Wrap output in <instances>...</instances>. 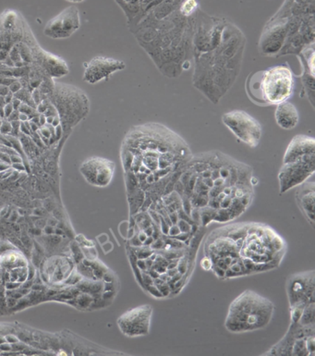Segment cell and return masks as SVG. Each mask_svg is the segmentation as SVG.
<instances>
[{
    "mask_svg": "<svg viewBox=\"0 0 315 356\" xmlns=\"http://www.w3.org/2000/svg\"><path fill=\"white\" fill-rule=\"evenodd\" d=\"M193 155L189 144L162 123L129 129L120 149L129 216L172 192Z\"/></svg>",
    "mask_w": 315,
    "mask_h": 356,
    "instance_id": "obj_1",
    "label": "cell"
},
{
    "mask_svg": "<svg viewBox=\"0 0 315 356\" xmlns=\"http://www.w3.org/2000/svg\"><path fill=\"white\" fill-rule=\"evenodd\" d=\"M246 94L259 106H277L294 92V74L288 63L252 72L247 78Z\"/></svg>",
    "mask_w": 315,
    "mask_h": 356,
    "instance_id": "obj_10",
    "label": "cell"
},
{
    "mask_svg": "<svg viewBox=\"0 0 315 356\" xmlns=\"http://www.w3.org/2000/svg\"><path fill=\"white\" fill-rule=\"evenodd\" d=\"M314 172L315 153L283 159V165L277 176L281 195L307 181Z\"/></svg>",
    "mask_w": 315,
    "mask_h": 356,
    "instance_id": "obj_13",
    "label": "cell"
},
{
    "mask_svg": "<svg viewBox=\"0 0 315 356\" xmlns=\"http://www.w3.org/2000/svg\"><path fill=\"white\" fill-rule=\"evenodd\" d=\"M314 46L309 47L302 50L299 55L300 67H302V74L300 79L302 82V92L308 97L312 106L314 108Z\"/></svg>",
    "mask_w": 315,
    "mask_h": 356,
    "instance_id": "obj_19",
    "label": "cell"
},
{
    "mask_svg": "<svg viewBox=\"0 0 315 356\" xmlns=\"http://www.w3.org/2000/svg\"><path fill=\"white\" fill-rule=\"evenodd\" d=\"M83 66V79L90 85L108 81L112 75L126 68V64L123 61L105 56H97L89 63H84Z\"/></svg>",
    "mask_w": 315,
    "mask_h": 356,
    "instance_id": "obj_18",
    "label": "cell"
},
{
    "mask_svg": "<svg viewBox=\"0 0 315 356\" xmlns=\"http://www.w3.org/2000/svg\"><path fill=\"white\" fill-rule=\"evenodd\" d=\"M314 353L315 325L303 326L291 322L283 338L261 355L314 356Z\"/></svg>",
    "mask_w": 315,
    "mask_h": 356,
    "instance_id": "obj_12",
    "label": "cell"
},
{
    "mask_svg": "<svg viewBox=\"0 0 315 356\" xmlns=\"http://www.w3.org/2000/svg\"><path fill=\"white\" fill-rule=\"evenodd\" d=\"M146 211L159 226L160 234L167 239L190 245L205 229L185 210L181 196L174 190L161 196Z\"/></svg>",
    "mask_w": 315,
    "mask_h": 356,
    "instance_id": "obj_8",
    "label": "cell"
},
{
    "mask_svg": "<svg viewBox=\"0 0 315 356\" xmlns=\"http://www.w3.org/2000/svg\"><path fill=\"white\" fill-rule=\"evenodd\" d=\"M211 271L227 280L268 272L280 267L286 241L264 223H227L211 232L204 242Z\"/></svg>",
    "mask_w": 315,
    "mask_h": 356,
    "instance_id": "obj_5",
    "label": "cell"
},
{
    "mask_svg": "<svg viewBox=\"0 0 315 356\" xmlns=\"http://www.w3.org/2000/svg\"><path fill=\"white\" fill-rule=\"evenodd\" d=\"M80 27V11L75 6H70L47 22L44 33L47 38L63 40L70 38Z\"/></svg>",
    "mask_w": 315,
    "mask_h": 356,
    "instance_id": "obj_16",
    "label": "cell"
},
{
    "mask_svg": "<svg viewBox=\"0 0 315 356\" xmlns=\"http://www.w3.org/2000/svg\"><path fill=\"white\" fill-rule=\"evenodd\" d=\"M201 267L204 270L210 271L212 269V261L207 257H202L201 263H200Z\"/></svg>",
    "mask_w": 315,
    "mask_h": 356,
    "instance_id": "obj_22",
    "label": "cell"
},
{
    "mask_svg": "<svg viewBox=\"0 0 315 356\" xmlns=\"http://www.w3.org/2000/svg\"><path fill=\"white\" fill-rule=\"evenodd\" d=\"M66 1L67 2H70V3H81V2H83L84 0H66Z\"/></svg>",
    "mask_w": 315,
    "mask_h": 356,
    "instance_id": "obj_23",
    "label": "cell"
},
{
    "mask_svg": "<svg viewBox=\"0 0 315 356\" xmlns=\"http://www.w3.org/2000/svg\"><path fill=\"white\" fill-rule=\"evenodd\" d=\"M259 179L250 165L221 151L195 154L174 186L190 204L191 217L207 228L229 223L252 206Z\"/></svg>",
    "mask_w": 315,
    "mask_h": 356,
    "instance_id": "obj_2",
    "label": "cell"
},
{
    "mask_svg": "<svg viewBox=\"0 0 315 356\" xmlns=\"http://www.w3.org/2000/svg\"><path fill=\"white\" fill-rule=\"evenodd\" d=\"M295 200L300 212L305 216L308 222L314 227V202L315 184L314 181H305L296 187Z\"/></svg>",
    "mask_w": 315,
    "mask_h": 356,
    "instance_id": "obj_20",
    "label": "cell"
},
{
    "mask_svg": "<svg viewBox=\"0 0 315 356\" xmlns=\"http://www.w3.org/2000/svg\"><path fill=\"white\" fill-rule=\"evenodd\" d=\"M277 124L283 130L291 131L299 124L300 114L296 106L289 101L278 104L275 112Z\"/></svg>",
    "mask_w": 315,
    "mask_h": 356,
    "instance_id": "obj_21",
    "label": "cell"
},
{
    "mask_svg": "<svg viewBox=\"0 0 315 356\" xmlns=\"http://www.w3.org/2000/svg\"><path fill=\"white\" fill-rule=\"evenodd\" d=\"M274 302L252 290H246L229 305L225 327L233 334L266 329L275 314Z\"/></svg>",
    "mask_w": 315,
    "mask_h": 356,
    "instance_id": "obj_9",
    "label": "cell"
},
{
    "mask_svg": "<svg viewBox=\"0 0 315 356\" xmlns=\"http://www.w3.org/2000/svg\"><path fill=\"white\" fill-rule=\"evenodd\" d=\"M204 235L184 248L170 243L161 249L129 246V262L140 288L154 298L178 296L190 282Z\"/></svg>",
    "mask_w": 315,
    "mask_h": 356,
    "instance_id": "obj_6",
    "label": "cell"
},
{
    "mask_svg": "<svg viewBox=\"0 0 315 356\" xmlns=\"http://www.w3.org/2000/svg\"><path fill=\"white\" fill-rule=\"evenodd\" d=\"M314 269L291 274L286 282V293L291 312V322L295 323L309 305L315 302Z\"/></svg>",
    "mask_w": 315,
    "mask_h": 356,
    "instance_id": "obj_11",
    "label": "cell"
},
{
    "mask_svg": "<svg viewBox=\"0 0 315 356\" xmlns=\"http://www.w3.org/2000/svg\"><path fill=\"white\" fill-rule=\"evenodd\" d=\"M80 172L86 181L92 186L106 187L114 178L116 164L111 159L92 156L81 163Z\"/></svg>",
    "mask_w": 315,
    "mask_h": 356,
    "instance_id": "obj_17",
    "label": "cell"
},
{
    "mask_svg": "<svg viewBox=\"0 0 315 356\" xmlns=\"http://www.w3.org/2000/svg\"><path fill=\"white\" fill-rule=\"evenodd\" d=\"M315 0H285L264 25L259 52L264 57L298 56L314 46Z\"/></svg>",
    "mask_w": 315,
    "mask_h": 356,
    "instance_id": "obj_7",
    "label": "cell"
},
{
    "mask_svg": "<svg viewBox=\"0 0 315 356\" xmlns=\"http://www.w3.org/2000/svg\"><path fill=\"white\" fill-rule=\"evenodd\" d=\"M154 309L150 305L131 308L118 319V327L129 338L143 337L150 333Z\"/></svg>",
    "mask_w": 315,
    "mask_h": 356,
    "instance_id": "obj_15",
    "label": "cell"
},
{
    "mask_svg": "<svg viewBox=\"0 0 315 356\" xmlns=\"http://www.w3.org/2000/svg\"><path fill=\"white\" fill-rule=\"evenodd\" d=\"M202 0H115L157 70L178 78L193 60L191 47Z\"/></svg>",
    "mask_w": 315,
    "mask_h": 356,
    "instance_id": "obj_3",
    "label": "cell"
},
{
    "mask_svg": "<svg viewBox=\"0 0 315 356\" xmlns=\"http://www.w3.org/2000/svg\"><path fill=\"white\" fill-rule=\"evenodd\" d=\"M222 122L241 142L252 148L257 147L263 136V128L252 115L246 111H232L222 116Z\"/></svg>",
    "mask_w": 315,
    "mask_h": 356,
    "instance_id": "obj_14",
    "label": "cell"
},
{
    "mask_svg": "<svg viewBox=\"0 0 315 356\" xmlns=\"http://www.w3.org/2000/svg\"><path fill=\"white\" fill-rule=\"evenodd\" d=\"M247 40L243 31L224 17L200 11L193 38V86L218 104L241 72Z\"/></svg>",
    "mask_w": 315,
    "mask_h": 356,
    "instance_id": "obj_4",
    "label": "cell"
}]
</instances>
